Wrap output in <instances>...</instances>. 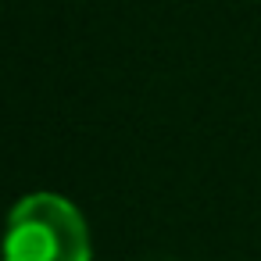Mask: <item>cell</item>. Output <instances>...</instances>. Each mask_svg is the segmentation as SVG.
I'll list each match as a JSON object with an SVG mask.
<instances>
[{
	"label": "cell",
	"instance_id": "cell-1",
	"mask_svg": "<svg viewBox=\"0 0 261 261\" xmlns=\"http://www.w3.org/2000/svg\"><path fill=\"white\" fill-rule=\"evenodd\" d=\"M4 261H90V229L65 197L33 193L8 215Z\"/></svg>",
	"mask_w": 261,
	"mask_h": 261
}]
</instances>
